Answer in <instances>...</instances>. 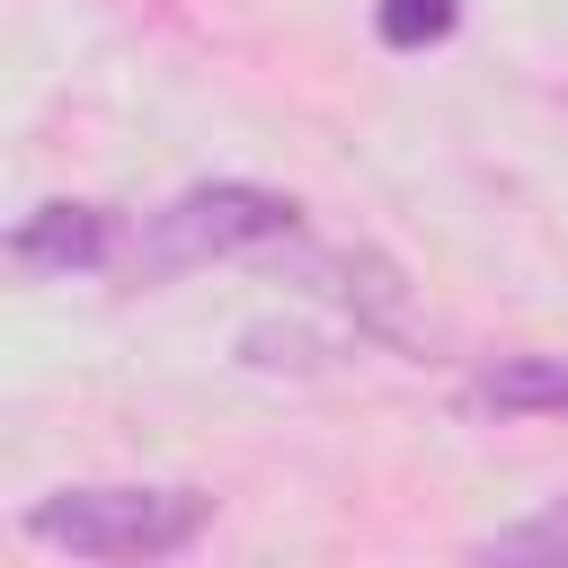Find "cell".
Segmentation results:
<instances>
[{
    "instance_id": "6da1fadb",
    "label": "cell",
    "mask_w": 568,
    "mask_h": 568,
    "mask_svg": "<svg viewBox=\"0 0 568 568\" xmlns=\"http://www.w3.org/2000/svg\"><path fill=\"white\" fill-rule=\"evenodd\" d=\"M213 524L204 488H53L27 506V541L71 559H169Z\"/></svg>"
},
{
    "instance_id": "7a4b0ae2",
    "label": "cell",
    "mask_w": 568,
    "mask_h": 568,
    "mask_svg": "<svg viewBox=\"0 0 568 568\" xmlns=\"http://www.w3.org/2000/svg\"><path fill=\"white\" fill-rule=\"evenodd\" d=\"M293 195L275 186H248V178H213V186H186L169 195L151 222H142V284H169L186 266H213V257H240V248H266V240H293Z\"/></svg>"
},
{
    "instance_id": "3957f363",
    "label": "cell",
    "mask_w": 568,
    "mask_h": 568,
    "mask_svg": "<svg viewBox=\"0 0 568 568\" xmlns=\"http://www.w3.org/2000/svg\"><path fill=\"white\" fill-rule=\"evenodd\" d=\"M115 257V213L106 204H36L9 231V266L18 275H89Z\"/></svg>"
},
{
    "instance_id": "277c9868",
    "label": "cell",
    "mask_w": 568,
    "mask_h": 568,
    "mask_svg": "<svg viewBox=\"0 0 568 568\" xmlns=\"http://www.w3.org/2000/svg\"><path fill=\"white\" fill-rule=\"evenodd\" d=\"M488 417H568V355H497L462 390Z\"/></svg>"
},
{
    "instance_id": "5b68a950",
    "label": "cell",
    "mask_w": 568,
    "mask_h": 568,
    "mask_svg": "<svg viewBox=\"0 0 568 568\" xmlns=\"http://www.w3.org/2000/svg\"><path fill=\"white\" fill-rule=\"evenodd\" d=\"M373 27H382L390 53H417V44H444V36L462 27V0H382Z\"/></svg>"
},
{
    "instance_id": "8992f818",
    "label": "cell",
    "mask_w": 568,
    "mask_h": 568,
    "mask_svg": "<svg viewBox=\"0 0 568 568\" xmlns=\"http://www.w3.org/2000/svg\"><path fill=\"white\" fill-rule=\"evenodd\" d=\"M479 559H568V497L559 506H541L532 524H515V532H488L479 541Z\"/></svg>"
}]
</instances>
